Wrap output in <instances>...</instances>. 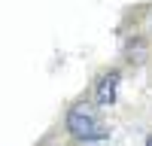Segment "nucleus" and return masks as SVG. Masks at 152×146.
<instances>
[{"label": "nucleus", "instance_id": "obj_1", "mask_svg": "<svg viewBox=\"0 0 152 146\" xmlns=\"http://www.w3.org/2000/svg\"><path fill=\"white\" fill-rule=\"evenodd\" d=\"M67 131H70V137H76L79 143H100V140L110 137L107 125L88 107H73L67 113Z\"/></svg>", "mask_w": 152, "mask_h": 146}, {"label": "nucleus", "instance_id": "obj_2", "mask_svg": "<svg viewBox=\"0 0 152 146\" xmlns=\"http://www.w3.org/2000/svg\"><path fill=\"white\" fill-rule=\"evenodd\" d=\"M116 91H119V70H110L94 85V101L100 107H110V104H116Z\"/></svg>", "mask_w": 152, "mask_h": 146}, {"label": "nucleus", "instance_id": "obj_3", "mask_svg": "<svg viewBox=\"0 0 152 146\" xmlns=\"http://www.w3.org/2000/svg\"><path fill=\"white\" fill-rule=\"evenodd\" d=\"M146 146H152V137H149V140H146Z\"/></svg>", "mask_w": 152, "mask_h": 146}]
</instances>
